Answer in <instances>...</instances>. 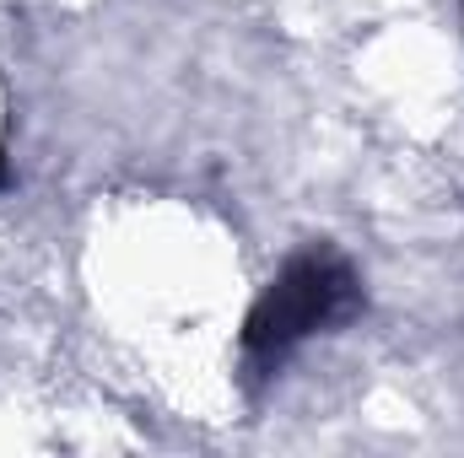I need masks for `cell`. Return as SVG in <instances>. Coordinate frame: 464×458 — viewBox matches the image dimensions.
<instances>
[{"instance_id":"obj_1","label":"cell","mask_w":464,"mask_h":458,"mask_svg":"<svg viewBox=\"0 0 464 458\" xmlns=\"http://www.w3.org/2000/svg\"><path fill=\"white\" fill-rule=\"evenodd\" d=\"M362 275L335 243H308L297 248L276 275L270 286L254 297L248 319H243V335H237V350H243V367L254 377H276L292 350L314 340V335H330L351 324L362 313Z\"/></svg>"},{"instance_id":"obj_2","label":"cell","mask_w":464,"mask_h":458,"mask_svg":"<svg viewBox=\"0 0 464 458\" xmlns=\"http://www.w3.org/2000/svg\"><path fill=\"white\" fill-rule=\"evenodd\" d=\"M0 184H5V157H0Z\"/></svg>"}]
</instances>
